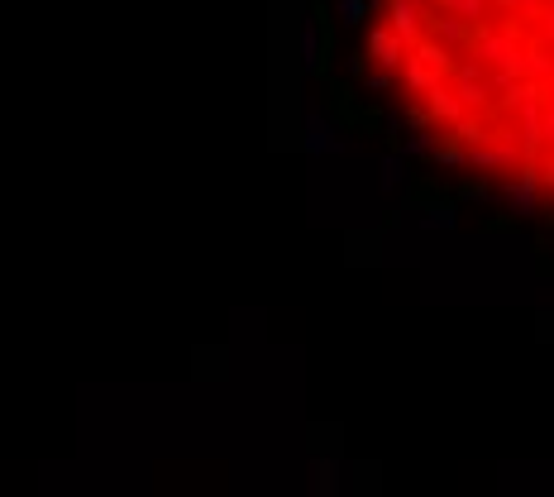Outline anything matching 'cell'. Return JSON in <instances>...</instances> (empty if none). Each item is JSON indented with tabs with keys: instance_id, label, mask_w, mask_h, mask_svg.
<instances>
[{
	"instance_id": "obj_1",
	"label": "cell",
	"mask_w": 554,
	"mask_h": 497,
	"mask_svg": "<svg viewBox=\"0 0 554 497\" xmlns=\"http://www.w3.org/2000/svg\"><path fill=\"white\" fill-rule=\"evenodd\" d=\"M359 67L445 168L554 216V0H359Z\"/></svg>"
}]
</instances>
